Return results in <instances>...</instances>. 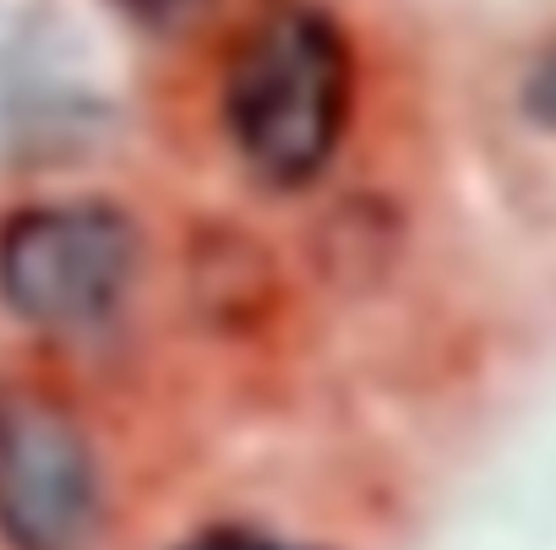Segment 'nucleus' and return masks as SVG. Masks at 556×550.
<instances>
[{"label": "nucleus", "mask_w": 556, "mask_h": 550, "mask_svg": "<svg viewBox=\"0 0 556 550\" xmlns=\"http://www.w3.org/2000/svg\"><path fill=\"white\" fill-rule=\"evenodd\" d=\"M180 550H312V545H290V539L262 534V528L224 523V528H202V534H197V539H186Z\"/></svg>", "instance_id": "20e7f679"}, {"label": "nucleus", "mask_w": 556, "mask_h": 550, "mask_svg": "<svg viewBox=\"0 0 556 550\" xmlns=\"http://www.w3.org/2000/svg\"><path fill=\"white\" fill-rule=\"evenodd\" d=\"M355 104V61L339 23L312 0H262L240 23L218 110L245 169L278 191L312 186L344 131Z\"/></svg>", "instance_id": "f257e3e1"}, {"label": "nucleus", "mask_w": 556, "mask_h": 550, "mask_svg": "<svg viewBox=\"0 0 556 550\" xmlns=\"http://www.w3.org/2000/svg\"><path fill=\"white\" fill-rule=\"evenodd\" d=\"M121 7L137 17V23H148V28H186L207 0H121Z\"/></svg>", "instance_id": "39448f33"}, {"label": "nucleus", "mask_w": 556, "mask_h": 550, "mask_svg": "<svg viewBox=\"0 0 556 550\" xmlns=\"http://www.w3.org/2000/svg\"><path fill=\"white\" fill-rule=\"evenodd\" d=\"M137 272V229L110 202H39L0 223V295L55 338L104 328Z\"/></svg>", "instance_id": "f03ea898"}, {"label": "nucleus", "mask_w": 556, "mask_h": 550, "mask_svg": "<svg viewBox=\"0 0 556 550\" xmlns=\"http://www.w3.org/2000/svg\"><path fill=\"white\" fill-rule=\"evenodd\" d=\"M0 534L17 550H93L99 469L55 404L0 409Z\"/></svg>", "instance_id": "7ed1b4c3"}, {"label": "nucleus", "mask_w": 556, "mask_h": 550, "mask_svg": "<svg viewBox=\"0 0 556 550\" xmlns=\"http://www.w3.org/2000/svg\"><path fill=\"white\" fill-rule=\"evenodd\" d=\"M529 110L545 120V126H556V50L534 66V77H529Z\"/></svg>", "instance_id": "423d86ee"}]
</instances>
